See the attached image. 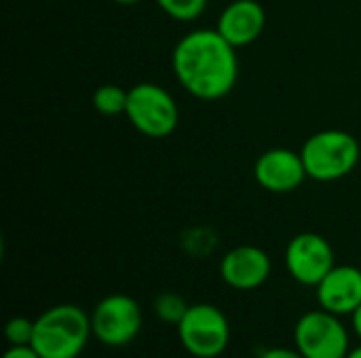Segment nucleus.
I'll list each match as a JSON object with an SVG mask.
<instances>
[{"label": "nucleus", "mask_w": 361, "mask_h": 358, "mask_svg": "<svg viewBox=\"0 0 361 358\" xmlns=\"http://www.w3.org/2000/svg\"><path fill=\"white\" fill-rule=\"evenodd\" d=\"M176 331L180 346L195 358L222 357L231 344V323L214 304H190Z\"/></svg>", "instance_id": "4"}, {"label": "nucleus", "mask_w": 361, "mask_h": 358, "mask_svg": "<svg viewBox=\"0 0 361 358\" xmlns=\"http://www.w3.org/2000/svg\"><path fill=\"white\" fill-rule=\"evenodd\" d=\"M300 156L311 179L336 181L355 171L361 148L351 133L341 129H326L305 141Z\"/></svg>", "instance_id": "3"}, {"label": "nucleus", "mask_w": 361, "mask_h": 358, "mask_svg": "<svg viewBox=\"0 0 361 358\" xmlns=\"http://www.w3.org/2000/svg\"><path fill=\"white\" fill-rule=\"evenodd\" d=\"M163 13H167L176 21H192L203 15L207 8V0H154Z\"/></svg>", "instance_id": "15"}, {"label": "nucleus", "mask_w": 361, "mask_h": 358, "mask_svg": "<svg viewBox=\"0 0 361 358\" xmlns=\"http://www.w3.org/2000/svg\"><path fill=\"white\" fill-rule=\"evenodd\" d=\"M273 264L264 249L254 245H241L224 253L220 262L222 281L237 291H254L262 287L271 276Z\"/></svg>", "instance_id": "10"}, {"label": "nucleus", "mask_w": 361, "mask_h": 358, "mask_svg": "<svg viewBox=\"0 0 361 358\" xmlns=\"http://www.w3.org/2000/svg\"><path fill=\"white\" fill-rule=\"evenodd\" d=\"M171 65L178 82L197 99L226 97L239 78L235 46L218 30H192L173 49Z\"/></svg>", "instance_id": "1"}, {"label": "nucleus", "mask_w": 361, "mask_h": 358, "mask_svg": "<svg viewBox=\"0 0 361 358\" xmlns=\"http://www.w3.org/2000/svg\"><path fill=\"white\" fill-rule=\"evenodd\" d=\"M254 177L267 192L288 194L298 190L309 175L300 152L290 148H271L258 156Z\"/></svg>", "instance_id": "9"}, {"label": "nucleus", "mask_w": 361, "mask_h": 358, "mask_svg": "<svg viewBox=\"0 0 361 358\" xmlns=\"http://www.w3.org/2000/svg\"><path fill=\"white\" fill-rule=\"evenodd\" d=\"M91 338V314L76 304H57L34 319L30 346L42 358H78Z\"/></svg>", "instance_id": "2"}, {"label": "nucleus", "mask_w": 361, "mask_h": 358, "mask_svg": "<svg viewBox=\"0 0 361 358\" xmlns=\"http://www.w3.org/2000/svg\"><path fill=\"white\" fill-rule=\"evenodd\" d=\"M116 4H123V6H131V4H140L142 0H114Z\"/></svg>", "instance_id": "21"}, {"label": "nucleus", "mask_w": 361, "mask_h": 358, "mask_svg": "<svg viewBox=\"0 0 361 358\" xmlns=\"http://www.w3.org/2000/svg\"><path fill=\"white\" fill-rule=\"evenodd\" d=\"M4 338L11 346H30L34 338V321L27 317H13L4 327Z\"/></svg>", "instance_id": "16"}, {"label": "nucleus", "mask_w": 361, "mask_h": 358, "mask_svg": "<svg viewBox=\"0 0 361 358\" xmlns=\"http://www.w3.org/2000/svg\"><path fill=\"white\" fill-rule=\"evenodd\" d=\"M127 120L146 137H169L180 120V110L173 95L154 82H140L127 95Z\"/></svg>", "instance_id": "5"}, {"label": "nucleus", "mask_w": 361, "mask_h": 358, "mask_svg": "<svg viewBox=\"0 0 361 358\" xmlns=\"http://www.w3.org/2000/svg\"><path fill=\"white\" fill-rule=\"evenodd\" d=\"M351 327H353V331H355V335H357V340L361 342V306L351 314Z\"/></svg>", "instance_id": "19"}, {"label": "nucleus", "mask_w": 361, "mask_h": 358, "mask_svg": "<svg viewBox=\"0 0 361 358\" xmlns=\"http://www.w3.org/2000/svg\"><path fill=\"white\" fill-rule=\"evenodd\" d=\"M334 266V249L317 232L296 234L286 247V268L298 285L317 287Z\"/></svg>", "instance_id": "8"}, {"label": "nucleus", "mask_w": 361, "mask_h": 358, "mask_svg": "<svg viewBox=\"0 0 361 358\" xmlns=\"http://www.w3.org/2000/svg\"><path fill=\"white\" fill-rule=\"evenodd\" d=\"M315 293L319 308L338 317H351L361 306V270L349 264L334 266L315 287Z\"/></svg>", "instance_id": "11"}, {"label": "nucleus", "mask_w": 361, "mask_h": 358, "mask_svg": "<svg viewBox=\"0 0 361 358\" xmlns=\"http://www.w3.org/2000/svg\"><path fill=\"white\" fill-rule=\"evenodd\" d=\"M142 308L125 293H112L99 300L91 312L93 338L108 348H123L131 344L142 331Z\"/></svg>", "instance_id": "7"}, {"label": "nucleus", "mask_w": 361, "mask_h": 358, "mask_svg": "<svg viewBox=\"0 0 361 358\" xmlns=\"http://www.w3.org/2000/svg\"><path fill=\"white\" fill-rule=\"evenodd\" d=\"M2 358H42L32 346H11Z\"/></svg>", "instance_id": "18"}, {"label": "nucleus", "mask_w": 361, "mask_h": 358, "mask_svg": "<svg viewBox=\"0 0 361 358\" xmlns=\"http://www.w3.org/2000/svg\"><path fill=\"white\" fill-rule=\"evenodd\" d=\"M258 358H305L296 348H283V346H275V348H267L262 350Z\"/></svg>", "instance_id": "17"}, {"label": "nucleus", "mask_w": 361, "mask_h": 358, "mask_svg": "<svg viewBox=\"0 0 361 358\" xmlns=\"http://www.w3.org/2000/svg\"><path fill=\"white\" fill-rule=\"evenodd\" d=\"M294 348L305 358H345L351 350V335L338 314L319 308L296 321Z\"/></svg>", "instance_id": "6"}, {"label": "nucleus", "mask_w": 361, "mask_h": 358, "mask_svg": "<svg viewBox=\"0 0 361 358\" xmlns=\"http://www.w3.org/2000/svg\"><path fill=\"white\" fill-rule=\"evenodd\" d=\"M127 95L129 91L116 84H102L93 93V108L104 116H118L127 110Z\"/></svg>", "instance_id": "13"}, {"label": "nucleus", "mask_w": 361, "mask_h": 358, "mask_svg": "<svg viewBox=\"0 0 361 358\" xmlns=\"http://www.w3.org/2000/svg\"><path fill=\"white\" fill-rule=\"evenodd\" d=\"M345 358H361V344L360 346H355V348H351V350H349V354H347Z\"/></svg>", "instance_id": "20"}, {"label": "nucleus", "mask_w": 361, "mask_h": 358, "mask_svg": "<svg viewBox=\"0 0 361 358\" xmlns=\"http://www.w3.org/2000/svg\"><path fill=\"white\" fill-rule=\"evenodd\" d=\"M267 25V13L258 0H233L218 17L216 30L235 46H247L260 38Z\"/></svg>", "instance_id": "12"}, {"label": "nucleus", "mask_w": 361, "mask_h": 358, "mask_svg": "<svg viewBox=\"0 0 361 358\" xmlns=\"http://www.w3.org/2000/svg\"><path fill=\"white\" fill-rule=\"evenodd\" d=\"M188 302L180 295V293H161L154 304H152V310L157 314V319L161 323H167V325H178L186 310H188Z\"/></svg>", "instance_id": "14"}]
</instances>
